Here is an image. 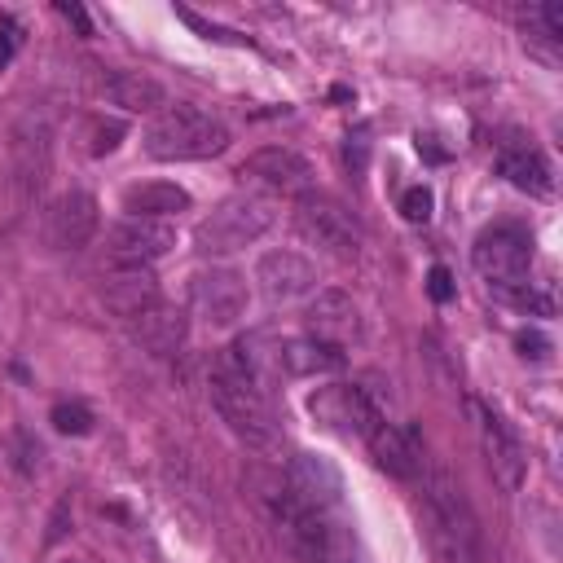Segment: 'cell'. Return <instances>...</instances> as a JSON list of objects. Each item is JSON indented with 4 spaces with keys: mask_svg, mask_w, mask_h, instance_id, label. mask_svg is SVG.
I'll return each mask as SVG.
<instances>
[{
    "mask_svg": "<svg viewBox=\"0 0 563 563\" xmlns=\"http://www.w3.org/2000/svg\"><path fill=\"white\" fill-rule=\"evenodd\" d=\"M216 414L229 423V432L242 436L251 449H278L282 445V427L273 418V405L264 388L256 383V374L247 370L238 348H225L212 361V379H207Z\"/></svg>",
    "mask_w": 563,
    "mask_h": 563,
    "instance_id": "obj_1",
    "label": "cell"
},
{
    "mask_svg": "<svg viewBox=\"0 0 563 563\" xmlns=\"http://www.w3.org/2000/svg\"><path fill=\"white\" fill-rule=\"evenodd\" d=\"M176 18H181V22H190V27L198 31V36H203V40H216V44H251L247 36H238V31H229V27H216V22H207V18H198L194 14V9H176Z\"/></svg>",
    "mask_w": 563,
    "mask_h": 563,
    "instance_id": "obj_26",
    "label": "cell"
},
{
    "mask_svg": "<svg viewBox=\"0 0 563 563\" xmlns=\"http://www.w3.org/2000/svg\"><path fill=\"white\" fill-rule=\"evenodd\" d=\"M348 168L352 172H361L366 168V154H370V141H366V132H357V137H348Z\"/></svg>",
    "mask_w": 563,
    "mask_h": 563,
    "instance_id": "obj_31",
    "label": "cell"
},
{
    "mask_svg": "<svg viewBox=\"0 0 563 563\" xmlns=\"http://www.w3.org/2000/svg\"><path fill=\"white\" fill-rule=\"evenodd\" d=\"M502 176L515 185V190H524L533 198H550V194H555V172H550V163L533 146L502 150Z\"/></svg>",
    "mask_w": 563,
    "mask_h": 563,
    "instance_id": "obj_22",
    "label": "cell"
},
{
    "mask_svg": "<svg viewBox=\"0 0 563 563\" xmlns=\"http://www.w3.org/2000/svg\"><path fill=\"white\" fill-rule=\"evenodd\" d=\"M49 423L58 427L62 436H88L93 432V414H88L80 401H58L53 405V414H49Z\"/></svg>",
    "mask_w": 563,
    "mask_h": 563,
    "instance_id": "obj_24",
    "label": "cell"
},
{
    "mask_svg": "<svg viewBox=\"0 0 563 563\" xmlns=\"http://www.w3.org/2000/svg\"><path fill=\"white\" fill-rule=\"evenodd\" d=\"M14 49H18V31H14V22H0V71L9 66Z\"/></svg>",
    "mask_w": 563,
    "mask_h": 563,
    "instance_id": "obj_32",
    "label": "cell"
},
{
    "mask_svg": "<svg viewBox=\"0 0 563 563\" xmlns=\"http://www.w3.org/2000/svg\"><path fill=\"white\" fill-rule=\"evenodd\" d=\"M454 291H458V286H454V273H449L445 264H436V269L427 273V295H432L436 304H449V300H454Z\"/></svg>",
    "mask_w": 563,
    "mask_h": 563,
    "instance_id": "obj_29",
    "label": "cell"
},
{
    "mask_svg": "<svg viewBox=\"0 0 563 563\" xmlns=\"http://www.w3.org/2000/svg\"><path fill=\"white\" fill-rule=\"evenodd\" d=\"M330 563H357V559H352V555H344V559H330Z\"/></svg>",
    "mask_w": 563,
    "mask_h": 563,
    "instance_id": "obj_35",
    "label": "cell"
},
{
    "mask_svg": "<svg viewBox=\"0 0 563 563\" xmlns=\"http://www.w3.org/2000/svg\"><path fill=\"white\" fill-rule=\"evenodd\" d=\"M106 242H110V256L124 264V269H146L150 260H163L176 247V225L172 220L128 216V220H119V225L110 229Z\"/></svg>",
    "mask_w": 563,
    "mask_h": 563,
    "instance_id": "obj_9",
    "label": "cell"
},
{
    "mask_svg": "<svg viewBox=\"0 0 563 563\" xmlns=\"http://www.w3.org/2000/svg\"><path fill=\"white\" fill-rule=\"evenodd\" d=\"M102 93H106L110 106L128 110V115H150V110L168 106V88L154 80V75H141V71H115V75H106Z\"/></svg>",
    "mask_w": 563,
    "mask_h": 563,
    "instance_id": "obj_19",
    "label": "cell"
},
{
    "mask_svg": "<svg viewBox=\"0 0 563 563\" xmlns=\"http://www.w3.org/2000/svg\"><path fill=\"white\" fill-rule=\"evenodd\" d=\"M124 124H119V119H97L93 128H88V154H110L119 146V141H124Z\"/></svg>",
    "mask_w": 563,
    "mask_h": 563,
    "instance_id": "obj_27",
    "label": "cell"
},
{
    "mask_svg": "<svg viewBox=\"0 0 563 563\" xmlns=\"http://www.w3.org/2000/svg\"><path fill=\"white\" fill-rule=\"evenodd\" d=\"M58 14L71 22L80 36H93V22H88V14H84V5H75V0H58Z\"/></svg>",
    "mask_w": 563,
    "mask_h": 563,
    "instance_id": "obj_30",
    "label": "cell"
},
{
    "mask_svg": "<svg viewBox=\"0 0 563 563\" xmlns=\"http://www.w3.org/2000/svg\"><path fill=\"white\" fill-rule=\"evenodd\" d=\"M308 410H313V418L326 423L330 432L361 436V440L388 418V410H383L379 396H374L370 388H348V383H339V388H317L313 396H308Z\"/></svg>",
    "mask_w": 563,
    "mask_h": 563,
    "instance_id": "obj_6",
    "label": "cell"
},
{
    "mask_svg": "<svg viewBox=\"0 0 563 563\" xmlns=\"http://www.w3.org/2000/svg\"><path fill=\"white\" fill-rule=\"evenodd\" d=\"M427 511H432V542L445 563H480V520L471 511L462 484L445 467L427 476Z\"/></svg>",
    "mask_w": 563,
    "mask_h": 563,
    "instance_id": "obj_3",
    "label": "cell"
},
{
    "mask_svg": "<svg viewBox=\"0 0 563 563\" xmlns=\"http://www.w3.org/2000/svg\"><path fill=\"white\" fill-rule=\"evenodd\" d=\"M286 489L300 498L308 511H330L344 498V476L335 471V462L322 454H295L286 467Z\"/></svg>",
    "mask_w": 563,
    "mask_h": 563,
    "instance_id": "obj_12",
    "label": "cell"
},
{
    "mask_svg": "<svg viewBox=\"0 0 563 563\" xmlns=\"http://www.w3.org/2000/svg\"><path fill=\"white\" fill-rule=\"evenodd\" d=\"M225 150H229V128L198 106H168L146 128V154L159 163L216 159Z\"/></svg>",
    "mask_w": 563,
    "mask_h": 563,
    "instance_id": "obj_2",
    "label": "cell"
},
{
    "mask_svg": "<svg viewBox=\"0 0 563 563\" xmlns=\"http://www.w3.org/2000/svg\"><path fill=\"white\" fill-rule=\"evenodd\" d=\"M418 154H423L427 163H445V159H449V154L436 146V137H418Z\"/></svg>",
    "mask_w": 563,
    "mask_h": 563,
    "instance_id": "obj_33",
    "label": "cell"
},
{
    "mask_svg": "<svg viewBox=\"0 0 563 563\" xmlns=\"http://www.w3.org/2000/svg\"><path fill=\"white\" fill-rule=\"evenodd\" d=\"M269 225H273V207L264 203V198L242 194V198L220 203L216 212L194 229V238H198V251H203V256H229V251L256 242Z\"/></svg>",
    "mask_w": 563,
    "mask_h": 563,
    "instance_id": "obj_4",
    "label": "cell"
},
{
    "mask_svg": "<svg viewBox=\"0 0 563 563\" xmlns=\"http://www.w3.org/2000/svg\"><path fill=\"white\" fill-rule=\"evenodd\" d=\"M498 295H502L506 304L524 308L528 317H555V308H559V300H555V291H550V286H528V282H520V286H502Z\"/></svg>",
    "mask_w": 563,
    "mask_h": 563,
    "instance_id": "obj_23",
    "label": "cell"
},
{
    "mask_svg": "<svg viewBox=\"0 0 563 563\" xmlns=\"http://www.w3.org/2000/svg\"><path fill=\"white\" fill-rule=\"evenodd\" d=\"M304 322H308V335L313 339H322L330 348H344L361 335V308L352 304V295H344V291H317V300L308 304Z\"/></svg>",
    "mask_w": 563,
    "mask_h": 563,
    "instance_id": "obj_13",
    "label": "cell"
},
{
    "mask_svg": "<svg viewBox=\"0 0 563 563\" xmlns=\"http://www.w3.org/2000/svg\"><path fill=\"white\" fill-rule=\"evenodd\" d=\"M190 300H194V313L207 326H234L247 313V278L234 269L198 273L190 282Z\"/></svg>",
    "mask_w": 563,
    "mask_h": 563,
    "instance_id": "obj_10",
    "label": "cell"
},
{
    "mask_svg": "<svg viewBox=\"0 0 563 563\" xmlns=\"http://www.w3.org/2000/svg\"><path fill=\"white\" fill-rule=\"evenodd\" d=\"M256 282L269 300H295V295L317 286V269L300 251H269V256H260V264H256Z\"/></svg>",
    "mask_w": 563,
    "mask_h": 563,
    "instance_id": "obj_15",
    "label": "cell"
},
{
    "mask_svg": "<svg viewBox=\"0 0 563 563\" xmlns=\"http://www.w3.org/2000/svg\"><path fill=\"white\" fill-rule=\"evenodd\" d=\"M97 234V198L84 190H71L53 203L49 212V242L62 251H80Z\"/></svg>",
    "mask_w": 563,
    "mask_h": 563,
    "instance_id": "obj_14",
    "label": "cell"
},
{
    "mask_svg": "<svg viewBox=\"0 0 563 563\" xmlns=\"http://www.w3.org/2000/svg\"><path fill=\"white\" fill-rule=\"evenodd\" d=\"M330 97H335V102H352V88L348 84H335V88H330Z\"/></svg>",
    "mask_w": 563,
    "mask_h": 563,
    "instance_id": "obj_34",
    "label": "cell"
},
{
    "mask_svg": "<svg viewBox=\"0 0 563 563\" xmlns=\"http://www.w3.org/2000/svg\"><path fill=\"white\" fill-rule=\"evenodd\" d=\"M132 339L146 352H154V357H172V352L185 344V313L159 300L154 308L132 317Z\"/></svg>",
    "mask_w": 563,
    "mask_h": 563,
    "instance_id": "obj_18",
    "label": "cell"
},
{
    "mask_svg": "<svg viewBox=\"0 0 563 563\" xmlns=\"http://www.w3.org/2000/svg\"><path fill=\"white\" fill-rule=\"evenodd\" d=\"M432 207H436V198L427 185H414V190L401 194V216L410 220V225H427V220H432Z\"/></svg>",
    "mask_w": 563,
    "mask_h": 563,
    "instance_id": "obj_25",
    "label": "cell"
},
{
    "mask_svg": "<svg viewBox=\"0 0 563 563\" xmlns=\"http://www.w3.org/2000/svg\"><path fill=\"white\" fill-rule=\"evenodd\" d=\"M295 229L339 260H357V251H361V225L352 220L344 203H335L326 194H300V203H295Z\"/></svg>",
    "mask_w": 563,
    "mask_h": 563,
    "instance_id": "obj_5",
    "label": "cell"
},
{
    "mask_svg": "<svg viewBox=\"0 0 563 563\" xmlns=\"http://www.w3.org/2000/svg\"><path fill=\"white\" fill-rule=\"evenodd\" d=\"M185 207H190V194L168 181H146V185H128L124 190V212L141 216V220H168L176 212H185Z\"/></svg>",
    "mask_w": 563,
    "mask_h": 563,
    "instance_id": "obj_21",
    "label": "cell"
},
{
    "mask_svg": "<svg viewBox=\"0 0 563 563\" xmlns=\"http://www.w3.org/2000/svg\"><path fill=\"white\" fill-rule=\"evenodd\" d=\"M273 361H278L282 374H291V379H313V374H335L344 370V352L322 344V339L304 335V339H282L278 348H273Z\"/></svg>",
    "mask_w": 563,
    "mask_h": 563,
    "instance_id": "obj_17",
    "label": "cell"
},
{
    "mask_svg": "<svg viewBox=\"0 0 563 563\" xmlns=\"http://www.w3.org/2000/svg\"><path fill=\"white\" fill-rule=\"evenodd\" d=\"M471 264H476L480 278L493 282L498 291L502 286H520L528 278V264H533V242H528L524 229L498 225V229H489V234L476 238Z\"/></svg>",
    "mask_w": 563,
    "mask_h": 563,
    "instance_id": "obj_7",
    "label": "cell"
},
{
    "mask_svg": "<svg viewBox=\"0 0 563 563\" xmlns=\"http://www.w3.org/2000/svg\"><path fill=\"white\" fill-rule=\"evenodd\" d=\"M515 348H520L524 361H550V339L542 330H520V335H515Z\"/></svg>",
    "mask_w": 563,
    "mask_h": 563,
    "instance_id": "obj_28",
    "label": "cell"
},
{
    "mask_svg": "<svg viewBox=\"0 0 563 563\" xmlns=\"http://www.w3.org/2000/svg\"><path fill=\"white\" fill-rule=\"evenodd\" d=\"M102 295L119 317H137V313L159 304V282H154L150 269H124V273H115V278H106Z\"/></svg>",
    "mask_w": 563,
    "mask_h": 563,
    "instance_id": "obj_20",
    "label": "cell"
},
{
    "mask_svg": "<svg viewBox=\"0 0 563 563\" xmlns=\"http://www.w3.org/2000/svg\"><path fill=\"white\" fill-rule=\"evenodd\" d=\"M471 418H476L480 449H484V458H489L493 480H498L506 493H515V489L524 484V471H528L524 445L515 440L511 427H506V418H502L498 410H489L484 401H471Z\"/></svg>",
    "mask_w": 563,
    "mask_h": 563,
    "instance_id": "obj_8",
    "label": "cell"
},
{
    "mask_svg": "<svg viewBox=\"0 0 563 563\" xmlns=\"http://www.w3.org/2000/svg\"><path fill=\"white\" fill-rule=\"evenodd\" d=\"M242 176H247V181H256V185H264V190L304 194L308 185H313V163H308L300 150L264 146V150H256L247 163H242Z\"/></svg>",
    "mask_w": 563,
    "mask_h": 563,
    "instance_id": "obj_11",
    "label": "cell"
},
{
    "mask_svg": "<svg viewBox=\"0 0 563 563\" xmlns=\"http://www.w3.org/2000/svg\"><path fill=\"white\" fill-rule=\"evenodd\" d=\"M366 445H370L374 462H379L388 476H396V480H418V471H423V454H418L414 432H405V427H396V423L383 418V423L366 436Z\"/></svg>",
    "mask_w": 563,
    "mask_h": 563,
    "instance_id": "obj_16",
    "label": "cell"
}]
</instances>
